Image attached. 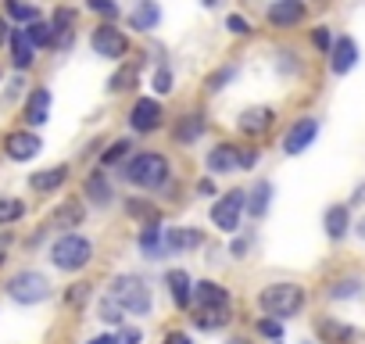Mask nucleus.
<instances>
[{"instance_id": "nucleus-1", "label": "nucleus", "mask_w": 365, "mask_h": 344, "mask_svg": "<svg viewBox=\"0 0 365 344\" xmlns=\"http://www.w3.org/2000/svg\"><path fill=\"white\" fill-rule=\"evenodd\" d=\"M233 319V298L222 283L215 280H197L194 283V305H190V323L205 333H215L230 326Z\"/></svg>"}, {"instance_id": "nucleus-2", "label": "nucleus", "mask_w": 365, "mask_h": 344, "mask_svg": "<svg viewBox=\"0 0 365 344\" xmlns=\"http://www.w3.org/2000/svg\"><path fill=\"white\" fill-rule=\"evenodd\" d=\"M168 176H172V165L161 151H140L122 165V180L140 191H158L168 183Z\"/></svg>"}, {"instance_id": "nucleus-3", "label": "nucleus", "mask_w": 365, "mask_h": 344, "mask_svg": "<svg viewBox=\"0 0 365 344\" xmlns=\"http://www.w3.org/2000/svg\"><path fill=\"white\" fill-rule=\"evenodd\" d=\"M304 301H308L304 287H301V283H290V280H279V283H269V287L258 290V308H262L269 319H279V323L301 315Z\"/></svg>"}, {"instance_id": "nucleus-4", "label": "nucleus", "mask_w": 365, "mask_h": 344, "mask_svg": "<svg viewBox=\"0 0 365 344\" xmlns=\"http://www.w3.org/2000/svg\"><path fill=\"white\" fill-rule=\"evenodd\" d=\"M108 298H115L125 308V315H150V305H154L147 280H140L136 273H118L108 287Z\"/></svg>"}, {"instance_id": "nucleus-5", "label": "nucleus", "mask_w": 365, "mask_h": 344, "mask_svg": "<svg viewBox=\"0 0 365 344\" xmlns=\"http://www.w3.org/2000/svg\"><path fill=\"white\" fill-rule=\"evenodd\" d=\"M90 258H93V244L83 233H61L51 244V262L61 273H79V269L90 265Z\"/></svg>"}, {"instance_id": "nucleus-6", "label": "nucleus", "mask_w": 365, "mask_h": 344, "mask_svg": "<svg viewBox=\"0 0 365 344\" xmlns=\"http://www.w3.org/2000/svg\"><path fill=\"white\" fill-rule=\"evenodd\" d=\"M90 47L97 58H108V61H122L129 54V36L115 26V22H101L93 33H90Z\"/></svg>"}, {"instance_id": "nucleus-7", "label": "nucleus", "mask_w": 365, "mask_h": 344, "mask_svg": "<svg viewBox=\"0 0 365 344\" xmlns=\"http://www.w3.org/2000/svg\"><path fill=\"white\" fill-rule=\"evenodd\" d=\"M244 208H247V194H244V191H230V194L215 198V205H212V212H208V216H212V226L222 230V233H237Z\"/></svg>"}, {"instance_id": "nucleus-8", "label": "nucleus", "mask_w": 365, "mask_h": 344, "mask_svg": "<svg viewBox=\"0 0 365 344\" xmlns=\"http://www.w3.org/2000/svg\"><path fill=\"white\" fill-rule=\"evenodd\" d=\"M8 294H11L19 305H36V301L51 298V283H47L43 273L26 269V273H15V276L8 280Z\"/></svg>"}, {"instance_id": "nucleus-9", "label": "nucleus", "mask_w": 365, "mask_h": 344, "mask_svg": "<svg viewBox=\"0 0 365 344\" xmlns=\"http://www.w3.org/2000/svg\"><path fill=\"white\" fill-rule=\"evenodd\" d=\"M165 126V108L158 97H140L133 108H129V129L147 136V133H158Z\"/></svg>"}, {"instance_id": "nucleus-10", "label": "nucleus", "mask_w": 365, "mask_h": 344, "mask_svg": "<svg viewBox=\"0 0 365 344\" xmlns=\"http://www.w3.org/2000/svg\"><path fill=\"white\" fill-rule=\"evenodd\" d=\"M276 108H269V104H255V108H244L240 111V118H237V129L247 136V140H262V136H269V129L276 126Z\"/></svg>"}, {"instance_id": "nucleus-11", "label": "nucleus", "mask_w": 365, "mask_h": 344, "mask_svg": "<svg viewBox=\"0 0 365 344\" xmlns=\"http://www.w3.org/2000/svg\"><path fill=\"white\" fill-rule=\"evenodd\" d=\"M304 19H308L304 0H272V4L265 8V22L272 29H297Z\"/></svg>"}, {"instance_id": "nucleus-12", "label": "nucleus", "mask_w": 365, "mask_h": 344, "mask_svg": "<svg viewBox=\"0 0 365 344\" xmlns=\"http://www.w3.org/2000/svg\"><path fill=\"white\" fill-rule=\"evenodd\" d=\"M205 168L212 176H233V172H244V158H240V143H215L205 158Z\"/></svg>"}, {"instance_id": "nucleus-13", "label": "nucleus", "mask_w": 365, "mask_h": 344, "mask_svg": "<svg viewBox=\"0 0 365 344\" xmlns=\"http://www.w3.org/2000/svg\"><path fill=\"white\" fill-rule=\"evenodd\" d=\"M315 136H319V118H312V115H304V118H297L290 129H287V136H283V154H304L312 143H315Z\"/></svg>"}, {"instance_id": "nucleus-14", "label": "nucleus", "mask_w": 365, "mask_h": 344, "mask_svg": "<svg viewBox=\"0 0 365 344\" xmlns=\"http://www.w3.org/2000/svg\"><path fill=\"white\" fill-rule=\"evenodd\" d=\"M40 136L36 133H29V129H15V133H8V140H4V154L11 158V161H33L36 154H40Z\"/></svg>"}, {"instance_id": "nucleus-15", "label": "nucleus", "mask_w": 365, "mask_h": 344, "mask_svg": "<svg viewBox=\"0 0 365 344\" xmlns=\"http://www.w3.org/2000/svg\"><path fill=\"white\" fill-rule=\"evenodd\" d=\"M205 244V233L197 226H168L165 230V251L179 255V251H197Z\"/></svg>"}, {"instance_id": "nucleus-16", "label": "nucleus", "mask_w": 365, "mask_h": 344, "mask_svg": "<svg viewBox=\"0 0 365 344\" xmlns=\"http://www.w3.org/2000/svg\"><path fill=\"white\" fill-rule=\"evenodd\" d=\"M165 287H168L175 308H190L194 305V276L187 269H168L165 273Z\"/></svg>"}, {"instance_id": "nucleus-17", "label": "nucleus", "mask_w": 365, "mask_h": 344, "mask_svg": "<svg viewBox=\"0 0 365 344\" xmlns=\"http://www.w3.org/2000/svg\"><path fill=\"white\" fill-rule=\"evenodd\" d=\"M354 65H358V44L351 36H336L333 51H329V72L333 76H347Z\"/></svg>"}, {"instance_id": "nucleus-18", "label": "nucleus", "mask_w": 365, "mask_h": 344, "mask_svg": "<svg viewBox=\"0 0 365 344\" xmlns=\"http://www.w3.org/2000/svg\"><path fill=\"white\" fill-rule=\"evenodd\" d=\"M315 330H319L322 344H358V337H361L351 323H340V319H329V315H322L315 323Z\"/></svg>"}, {"instance_id": "nucleus-19", "label": "nucleus", "mask_w": 365, "mask_h": 344, "mask_svg": "<svg viewBox=\"0 0 365 344\" xmlns=\"http://www.w3.org/2000/svg\"><path fill=\"white\" fill-rule=\"evenodd\" d=\"M158 22H161L158 0H140V4L129 11V29H136V33H154Z\"/></svg>"}, {"instance_id": "nucleus-20", "label": "nucleus", "mask_w": 365, "mask_h": 344, "mask_svg": "<svg viewBox=\"0 0 365 344\" xmlns=\"http://www.w3.org/2000/svg\"><path fill=\"white\" fill-rule=\"evenodd\" d=\"M205 126H208L205 111H187V115H179V122L172 126V136H175V143H197Z\"/></svg>"}, {"instance_id": "nucleus-21", "label": "nucleus", "mask_w": 365, "mask_h": 344, "mask_svg": "<svg viewBox=\"0 0 365 344\" xmlns=\"http://www.w3.org/2000/svg\"><path fill=\"white\" fill-rule=\"evenodd\" d=\"M65 180H68V165H54V168L33 172V176H29V187H33L36 194H51V191L65 187Z\"/></svg>"}, {"instance_id": "nucleus-22", "label": "nucleus", "mask_w": 365, "mask_h": 344, "mask_svg": "<svg viewBox=\"0 0 365 344\" xmlns=\"http://www.w3.org/2000/svg\"><path fill=\"white\" fill-rule=\"evenodd\" d=\"M322 226H326V237H329V241H344V237L351 233V212H347V205H333V208H326Z\"/></svg>"}, {"instance_id": "nucleus-23", "label": "nucleus", "mask_w": 365, "mask_h": 344, "mask_svg": "<svg viewBox=\"0 0 365 344\" xmlns=\"http://www.w3.org/2000/svg\"><path fill=\"white\" fill-rule=\"evenodd\" d=\"M83 194L93 201V205H111L115 201V191H111V180L104 176V172L97 168V172H90L86 176V183H83Z\"/></svg>"}, {"instance_id": "nucleus-24", "label": "nucleus", "mask_w": 365, "mask_h": 344, "mask_svg": "<svg viewBox=\"0 0 365 344\" xmlns=\"http://www.w3.org/2000/svg\"><path fill=\"white\" fill-rule=\"evenodd\" d=\"M47 111H51V90L47 86H36L26 101V122L29 126H43L47 122Z\"/></svg>"}, {"instance_id": "nucleus-25", "label": "nucleus", "mask_w": 365, "mask_h": 344, "mask_svg": "<svg viewBox=\"0 0 365 344\" xmlns=\"http://www.w3.org/2000/svg\"><path fill=\"white\" fill-rule=\"evenodd\" d=\"M83 216H86V208H83L79 201H65V205L47 219V230H76V226L83 223Z\"/></svg>"}, {"instance_id": "nucleus-26", "label": "nucleus", "mask_w": 365, "mask_h": 344, "mask_svg": "<svg viewBox=\"0 0 365 344\" xmlns=\"http://www.w3.org/2000/svg\"><path fill=\"white\" fill-rule=\"evenodd\" d=\"M136 244H140L143 255L158 258V255L165 251V230H161V223H143L140 233H136Z\"/></svg>"}, {"instance_id": "nucleus-27", "label": "nucleus", "mask_w": 365, "mask_h": 344, "mask_svg": "<svg viewBox=\"0 0 365 344\" xmlns=\"http://www.w3.org/2000/svg\"><path fill=\"white\" fill-rule=\"evenodd\" d=\"M11 58H15V69H29L36 61V47L26 36V29H11Z\"/></svg>"}, {"instance_id": "nucleus-28", "label": "nucleus", "mask_w": 365, "mask_h": 344, "mask_svg": "<svg viewBox=\"0 0 365 344\" xmlns=\"http://www.w3.org/2000/svg\"><path fill=\"white\" fill-rule=\"evenodd\" d=\"M269 201H272V183H269V180H258L255 191L247 194V212H251L255 219H262V216L269 212Z\"/></svg>"}, {"instance_id": "nucleus-29", "label": "nucleus", "mask_w": 365, "mask_h": 344, "mask_svg": "<svg viewBox=\"0 0 365 344\" xmlns=\"http://www.w3.org/2000/svg\"><path fill=\"white\" fill-rule=\"evenodd\" d=\"M140 83V65H122L111 79H108V90H115V93H125V90H133Z\"/></svg>"}, {"instance_id": "nucleus-30", "label": "nucleus", "mask_w": 365, "mask_h": 344, "mask_svg": "<svg viewBox=\"0 0 365 344\" xmlns=\"http://www.w3.org/2000/svg\"><path fill=\"white\" fill-rule=\"evenodd\" d=\"M4 11L11 15V19H19V22H40V8L36 4H26V0H4Z\"/></svg>"}, {"instance_id": "nucleus-31", "label": "nucleus", "mask_w": 365, "mask_h": 344, "mask_svg": "<svg viewBox=\"0 0 365 344\" xmlns=\"http://www.w3.org/2000/svg\"><path fill=\"white\" fill-rule=\"evenodd\" d=\"M22 216H26V201H19V198H8V194H0V226L19 223Z\"/></svg>"}, {"instance_id": "nucleus-32", "label": "nucleus", "mask_w": 365, "mask_h": 344, "mask_svg": "<svg viewBox=\"0 0 365 344\" xmlns=\"http://www.w3.org/2000/svg\"><path fill=\"white\" fill-rule=\"evenodd\" d=\"M26 36L33 40V47H51V44H54V26L40 19V22L26 26Z\"/></svg>"}, {"instance_id": "nucleus-33", "label": "nucleus", "mask_w": 365, "mask_h": 344, "mask_svg": "<svg viewBox=\"0 0 365 344\" xmlns=\"http://www.w3.org/2000/svg\"><path fill=\"white\" fill-rule=\"evenodd\" d=\"M233 76H237V65H219V69H215V72L205 79V90H208V93H219V90H222Z\"/></svg>"}, {"instance_id": "nucleus-34", "label": "nucleus", "mask_w": 365, "mask_h": 344, "mask_svg": "<svg viewBox=\"0 0 365 344\" xmlns=\"http://www.w3.org/2000/svg\"><path fill=\"white\" fill-rule=\"evenodd\" d=\"M358 290H361V280H358V276H344V280H336V283L329 287V298L347 301V298H354Z\"/></svg>"}, {"instance_id": "nucleus-35", "label": "nucleus", "mask_w": 365, "mask_h": 344, "mask_svg": "<svg viewBox=\"0 0 365 344\" xmlns=\"http://www.w3.org/2000/svg\"><path fill=\"white\" fill-rule=\"evenodd\" d=\"M101 319L108 323V326H122V319H125V308L115 301V298H101Z\"/></svg>"}, {"instance_id": "nucleus-36", "label": "nucleus", "mask_w": 365, "mask_h": 344, "mask_svg": "<svg viewBox=\"0 0 365 344\" xmlns=\"http://www.w3.org/2000/svg\"><path fill=\"white\" fill-rule=\"evenodd\" d=\"M129 151H133V143H129V140H115L111 147H104V151H101V165H104V168H108V165H118Z\"/></svg>"}, {"instance_id": "nucleus-37", "label": "nucleus", "mask_w": 365, "mask_h": 344, "mask_svg": "<svg viewBox=\"0 0 365 344\" xmlns=\"http://www.w3.org/2000/svg\"><path fill=\"white\" fill-rule=\"evenodd\" d=\"M150 86H154V93H158V97H165V93H172V90H175V76H172V72H168V69L161 65V69L154 72Z\"/></svg>"}, {"instance_id": "nucleus-38", "label": "nucleus", "mask_w": 365, "mask_h": 344, "mask_svg": "<svg viewBox=\"0 0 365 344\" xmlns=\"http://www.w3.org/2000/svg\"><path fill=\"white\" fill-rule=\"evenodd\" d=\"M86 8H90L93 15L108 19V22H115V19H118V4H115V0H86Z\"/></svg>"}, {"instance_id": "nucleus-39", "label": "nucleus", "mask_w": 365, "mask_h": 344, "mask_svg": "<svg viewBox=\"0 0 365 344\" xmlns=\"http://www.w3.org/2000/svg\"><path fill=\"white\" fill-rule=\"evenodd\" d=\"M86 298H90V283H72V287L65 290V305H68V308L86 305Z\"/></svg>"}, {"instance_id": "nucleus-40", "label": "nucleus", "mask_w": 365, "mask_h": 344, "mask_svg": "<svg viewBox=\"0 0 365 344\" xmlns=\"http://www.w3.org/2000/svg\"><path fill=\"white\" fill-rule=\"evenodd\" d=\"M255 330H258L262 337H269L272 344H276V340H283V323H279V319H269V315H265V319H258V326H255Z\"/></svg>"}, {"instance_id": "nucleus-41", "label": "nucleus", "mask_w": 365, "mask_h": 344, "mask_svg": "<svg viewBox=\"0 0 365 344\" xmlns=\"http://www.w3.org/2000/svg\"><path fill=\"white\" fill-rule=\"evenodd\" d=\"M333 40H336V36H333L326 26H315V29H312V44H315V51L329 54V51H333Z\"/></svg>"}, {"instance_id": "nucleus-42", "label": "nucleus", "mask_w": 365, "mask_h": 344, "mask_svg": "<svg viewBox=\"0 0 365 344\" xmlns=\"http://www.w3.org/2000/svg\"><path fill=\"white\" fill-rule=\"evenodd\" d=\"M129 216H136V219H143V223H158V208H150V205L140 201V198L129 201Z\"/></svg>"}, {"instance_id": "nucleus-43", "label": "nucleus", "mask_w": 365, "mask_h": 344, "mask_svg": "<svg viewBox=\"0 0 365 344\" xmlns=\"http://www.w3.org/2000/svg\"><path fill=\"white\" fill-rule=\"evenodd\" d=\"M72 22H76V11L58 8V11H54V22H51V26H54V36H58V33H72V29H68Z\"/></svg>"}, {"instance_id": "nucleus-44", "label": "nucleus", "mask_w": 365, "mask_h": 344, "mask_svg": "<svg viewBox=\"0 0 365 344\" xmlns=\"http://www.w3.org/2000/svg\"><path fill=\"white\" fill-rule=\"evenodd\" d=\"M240 158H244V172H247V168H255L262 161V151L255 143H240Z\"/></svg>"}, {"instance_id": "nucleus-45", "label": "nucleus", "mask_w": 365, "mask_h": 344, "mask_svg": "<svg viewBox=\"0 0 365 344\" xmlns=\"http://www.w3.org/2000/svg\"><path fill=\"white\" fill-rule=\"evenodd\" d=\"M226 29H230L233 36H247V33H251L247 19H240V15H230V19H226Z\"/></svg>"}, {"instance_id": "nucleus-46", "label": "nucleus", "mask_w": 365, "mask_h": 344, "mask_svg": "<svg viewBox=\"0 0 365 344\" xmlns=\"http://www.w3.org/2000/svg\"><path fill=\"white\" fill-rule=\"evenodd\" d=\"M143 340V330L140 326H122L118 330V344H140Z\"/></svg>"}, {"instance_id": "nucleus-47", "label": "nucleus", "mask_w": 365, "mask_h": 344, "mask_svg": "<svg viewBox=\"0 0 365 344\" xmlns=\"http://www.w3.org/2000/svg\"><path fill=\"white\" fill-rule=\"evenodd\" d=\"M161 344H194V337H190L187 330H168V333L161 337Z\"/></svg>"}, {"instance_id": "nucleus-48", "label": "nucleus", "mask_w": 365, "mask_h": 344, "mask_svg": "<svg viewBox=\"0 0 365 344\" xmlns=\"http://www.w3.org/2000/svg\"><path fill=\"white\" fill-rule=\"evenodd\" d=\"M86 344H118V333H101V337H93Z\"/></svg>"}, {"instance_id": "nucleus-49", "label": "nucleus", "mask_w": 365, "mask_h": 344, "mask_svg": "<svg viewBox=\"0 0 365 344\" xmlns=\"http://www.w3.org/2000/svg\"><path fill=\"white\" fill-rule=\"evenodd\" d=\"M8 40H11V29H8V19H4V15H0V47H4Z\"/></svg>"}, {"instance_id": "nucleus-50", "label": "nucleus", "mask_w": 365, "mask_h": 344, "mask_svg": "<svg viewBox=\"0 0 365 344\" xmlns=\"http://www.w3.org/2000/svg\"><path fill=\"white\" fill-rule=\"evenodd\" d=\"M247 255V241L240 237V241H233V258H244Z\"/></svg>"}, {"instance_id": "nucleus-51", "label": "nucleus", "mask_w": 365, "mask_h": 344, "mask_svg": "<svg viewBox=\"0 0 365 344\" xmlns=\"http://www.w3.org/2000/svg\"><path fill=\"white\" fill-rule=\"evenodd\" d=\"M197 191H201V194H215V183H212V180H201Z\"/></svg>"}, {"instance_id": "nucleus-52", "label": "nucleus", "mask_w": 365, "mask_h": 344, "mask_svg": "<svg viewBox=\"0 0 365 344\" xmlns=\"http://www.w3.org/2000/svg\"><path fill=\"white\" fill-rule=\"evenodd\" d=\"M361 198H365V183H358V191H354V198H351V205H361Z\"/></svg>"}, {"instance_id": "nucleus-53", "label": "nucleus", "mask_w": 365, "mask_h": 344, "mask_svg": "<svg viewBox=\"0 0 365 344\" xmlns=\"http://www.w3.org/2000/svg\"><path fill=\"white\" fill-rule=\"evenodd\" d=\"M226 344H251V340H247V337H230Z\"/></svg>"}, {"instance_id": "nucleus-54", "label": "nucleus", "mask_w": 365, "mask_h": 344, "mask_svg": "<svg viewBox=\"0 0 365 344\" xmlns=\"http://www.w3.org/2000/svg\"><path fill=\"white\" fill-rule=\"evenodd\" d=\"M358 237H361V241H365V219H361V223H358Z\"/></svg>"}, {"instance_id": "nucleus-55", "label": "nucleus", "mask_w": 365, "mask_h": 344, "mask_svg": "<svg viewBox=\"0 0 365 344\" xmlns=\"http://www.w3.org/2000/svg\"><path fill=\"white\" fill-rule=\"evenodd\" d=\"M304 344H312V340H304Z\"/></svg>"}, {"instance_id": "nucleus-56", "label": "nucleus", "mask_w": 365, "mask_h": 344, "mask_svg": "<svg viewBox=\"0 0 365 344\" xmlns=\"http://www.w3.org/2000/svg\"><path fill=\"white\" fill-rule=\"evenodd\" d=\"M276 344H283V340H276Z\"/></svg>"}, {"instance_id": "nucleus-57", "label": "nucleus", "mask_w": 365, "mask_h": 344, "mask_svg": "<svg viewBox=\"0 0 365 344\" xmlns=\"http://www.w3.org/2000/svg\"><path fill=\"white\" fill-rule=\"evenodd\" d=\"M319 4H322V0H319Z\"/></svg>"}]
</instances>
